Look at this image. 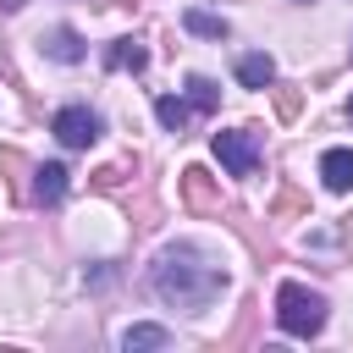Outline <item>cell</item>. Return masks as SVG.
Masks as SVG:
<instances>
[{"instance_id": "1", "label": "cell", "mask_w": 353, "mask_h": 353, "mask_svg": "<svg viewBox=\"0 0 353 353\" xmlns=\"http://www.w3.org/2000/svg\"><path fill=\"white\" fill-rule=\"evenodd\" d=\"M149 287H154L165 303L199 314V309H210V303L226 292V270H221L204 248L171 243V248H160V259H154V270H149Z\"/></svg>"}, {"instance_id": "2", "label": "cell", "mask_w": 353, "mask_h": 353, "mask_svg": "<svg viewBox=\"0 0 353 353\" xmlns=\"http://www.w3.org/2000/svg\"><path fill=\"white\" fill-rule=\"evenodd\" d=\"M276 320H281L287 336H320V325H325V298L309 292L303 281H281V287H276Z\"/></svg>"}, {"instance_id": "3", "label": "cell", "mask_w": 353, "mask_h": 353, "mask_svg": "<svg viewBox=\"0 0 353 353\" xmlns=\"http://www.w3.org/2000/svg\"><path fill=\"white\" fill-rule=\"evenodd\" d=\"M50 132H55L66 149H88V143H99L105 121H99V110H88V105H61L55 121H50Z\"/></svg>"}, {"instance_id": "4", "label": "cell", "mask_w": 353, "mask_h": 353, "mask_svg": "<svg viewBox=\"0 0 353 353\" xmlns=\"http://www.w3.org/2000/svg\"><path fill=\"white\" fill-rule=\"evenodd\" d=\"M215 160H221L232 176H254V165H259V138H254V127L215 132Z\"/></svg>"}, {"instance_id": "5", "label": "cell", "mask_w": 353, "mask_h": 353, "mask_svg": "<svg viewBox=\"0 0 353 353\" xmlns=\"http://www.w3.org/2000/svg\"><path fill=\"white\" fill-rule=\"evenodd\" d=\"M66 188H72V171H66L61 160H50V165L33 171V204H61Z\"/></svg>"}, {"instance_id": "6", "label": "cell", "mask_w": 353, "mask_h": 353, "mask_svg": "<svg viewBox=\"0 0 353 353\" xmlns=\"http://www.w3.org/2000/svg\"><path fill=\"white\" fill-rule=\"evenodd\" d=\"M320 176L331 193H353V149H325L320 154Z\"/></svg>"}, {"instance_id": "7", "label": "cell", "mask_w": 353, "mask_h": 353, "mask_svg": "<svg viewBox=\"0 0 353 353\" xmlns=\"http://www.w3.org/2000/svg\"><path fill=\"white\" fill-rule=\"evenodd\" d=\"M39 44H44V55H50V61H61V66H77V61H83V39H77L72 28H50Z\"/></svg>"}, {"instance_id": "8", "label": "cell", "mask_w": 353, "mask_h": 353, "mask_svg": "<svg viewBox=\"0 0 353 353\" xmlns=\"http://www.w3.org/2000/svg\"><path fill=\"white\" fill-rule=\"evenodd\" d=\"M270 77H276L270 55H237V83L243 88H270Z\"/></svg>"}, {"instance_id": "9", "label": "cell", "mask_w": 353, "mask_h": 353, "mask_svg": "<svg viewBox=\"0 0 353 353\" xmlns=\"http://www.w3.org/2000/svg\"><path fill=\"white\" fill-rule=\"evenodd\" d=\"M188 110H193V105L176 99V94H160V99H154V116H160L165 132H182V127H188Z\"/></svg>"}, {"instance_id": "10", "label": "cell", "mask_w": 353, "mask_h": 353, "mask_svg": "<svg viewBox=\"0 0 353 353\" xmlns=\"http://www.w3.org/2000/svg\"><path fill=\"white\" fill-rule=\"evenodd\" d=\"M182 28H188V33H199V39H226V22H221V17H210V11H182Z\"/></svg>"}, {"instance_id": "11", "label": "cell", "mask_w": 353, "mask_h": 353, "mask_svg": "<svg viewBox=\"0 0 353 353\" xmlns=\"http://www.w3.org/2000/svg\"><path fill=\"white\" fill-rule=\"evenodd\" d=\"M182 188H188V204H199V210H210V204H215V193H210V176H204L199 165H188V171H182Z\"/></svg>"}, {"instance_id": "12", "label": "cell", "mask_w": 353, "mask_h": 353, "mask_svg": "<svg viewBox=\"0 0 353 353\" xmlns=\"http://www.w3.org/2000/svg\"><path fill=\"white\" fill-rule=\"evenodd\" d=\"M171 336H165V325H132L127 336H121V347L127 353H138V347H165Z\"/></svg>"}, {"instance_id": "13", "label": "cell", "mask_w": 353, "mask_h": 353, "mask_svg": "<svg viewBox=\"0 0 353 353\" xmlns=\"http://www.w3.org/2000/svg\"><path fill=\"white\" fill-rule=\"evenodd\" d=\"M110 66H121V72H127V66H132V72H143V66H149V55H143L132 39H116V44H110Z\"/></svg>"}, {"instance_id": "14", "label": "cell", "mask_w": 353, "mask_h": 353, "mask_svg": "<svg viewBox=\"0 0 353 353\" xmlns=\"http://www.w3.org/2000/svg\"><path fill=\"white\" fill-rule=\"evenodd\" d=\"M188 105H193V110H215V105H221V88H215L210 77H188Z\"/></svg>"}, {"instance_id": "15", "label": "cell", "mask_w": 353, "mask_h": 353, "mask_svg": "<svg viewBox=\"0 0 353 353\" xmlns=\"http://www.w3.org/2000/svg\"><path fill=\"white\" fill-rule=\"evenodd\" d=\"M0 6H6V11H17V6H28V0H0Z\"/></svg>"}, {"instance_id": "16", "label": "cell", "mask_w": 353, "mask_h": 353, "mask_svg": "<svg viewBox=\"0 0 353 353\" xmlns=\"http://www.w3.org/2000/svg\"><path fill=\"white\" fill-rule=\"evenodd\" d=\"M347 121H353V99H347Z\"/></svg>"}]
</instances>
